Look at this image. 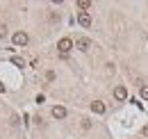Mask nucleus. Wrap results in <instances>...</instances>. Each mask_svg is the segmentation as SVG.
Here are the masks:
<instances>
[{"mask_svg": "<svg viewBox=\"0 0 148 139\" xmlns=\"http://www.w3.org/2000/svg\"><path fill=\"white\" fill-rule=\"evenodd\" d=\"M71 48H73V41H71L69 36H64V39H59V41H57V50H59L62 57H66V55L71 52Z\"/></svg>", "mask_w": 148, "mask_h": 139, "instance_id": "1", "label": "nucleus"}, {"mask_svg": "<svg viewBox=\"0 0 148 139\" xmlns=\"http://www.w3.org/2000/svg\"><path fill=\"white\" fill-rule=\"evenodd\" d=\"M12 41H14V46H27L30 43V36H27V32H14V36H12Z\"/></svg>", "mask_w": 148, "mask_h": 139, "instance_id": "2", "label": "nucleus"}, {"mask_svg": "<svg viewBox=\"0 0 148 139\" xmlns=\"http://www.w3.org/2000/svg\"><path fill=\"white\" fill-rule=\"evenodd\" d=\"M114 98H116L119 103H123V100L128 98V89L123 87V85H116V87H114Z\"/></svg>", "mask_w": 148, "mask_h": 139, "instance_id": "3", "label": "nucleus"}, {"mask_svg": "<svg viewBox=\"0 0 148 139\" xmlns=\"http://www.w3.org/2000/svg\"><path fill=\"white\" fill-rule=\"evenodd\" d=\"M77 23H80L82 28H89V25H91V16H89V12H77Z\"/></svg>", "mask_w": 148, "mask_h": 139, "instance_id": "4", "label": "nucleus"}, {"mask_svg": "<svg viewBox=\"0 0 148 139\" xmlns=\"http://www.w3.org/2000/svg\"><path fill=\"white\" fill-rule=\"evenodd\" d=\"M75 46H77V48H80V50H82V52H87V50H89V48H91V41H89L87 36H80V39L75 41Z\"/></svg>", "mask_w": 148, "mask_h": 139, "instance_id": "5", "label": "nucleus"}, {"mask_svg": "<svg viewBox=\"0 0 148 139\" xmlns=\"http://www.w3.org/2000/svg\"><path fill=\"white\" fill-rule=\"evenodd\" d=\"M66 114H69L66 107H62V105H55V107H53V116H55V119H66Z\"/></svg>", "mask_w": 148, "mask_h": 139, "instance_id": "6", "label": "nucleus"}, {"mask_svg": "<svg viewBox=\"0 0 148 139\" xmlns=\"http://www.w3.org/2000/svg\"><path fill=\"white\" fill-rule=\"evenodd\" d=\"M91 112H96V114H105V103H103V100H93V103H91Z\"/></svg>", "mask_w": 148, "mask_h": 139, "instance_id": "7", "label": "nucleus"}, {"mask_svg": "<svg viewBox=\"0 0 148 139\" xmlns=\"http://www.w3.org/2000/svg\"><path fill=\"white\" fill-rule=\"evenodd\" d=\"M91 7V0H77V9H82V12H87Z\"/></svg>", "mask_w": 148, "mask_h": 139, "instance_id": "8", "label": "nucleus"}, {"mask_svg": "<svg viewBox=\"0 0 148 139\" xmlns=\"http://www.w3.org/2000/svg\"><path fill=\"white\" fill-rule=\"evenodd\" d=\"M139 96H141L144 100H148V85H141V87H139Z\"/></svg>", "mask_w": 148, "mask_h": 139, "instance_id": "9", "label": "nucleus"}, {"mask_svg": "<svg viewBox=\"0 0 148 139\" xmlns=\"http://www.w3.org/2000/svg\"><path fill=\"white\" fill-rule=\"evenodd\" d=\"M5 36H7V25L0 23V39H5Z\"/></svg>", "mask_w": 148, "mask_h": 139, "instance_id": "10", "label": "nucleus"}, {"mask_svg": "<svg viewBox=\"0 0 148 139\" xmlns=\"http://www.w3.org/2000/svg\"><path fill=\"white\" fill-rule=\"evenodd\" d=\"M12 62H14V64H16V66H25V62H23V59H21V57H12Z\"/></svg>", "mask_w": 148, "mask_h": 139, "instance_id": "11", "label": "nucleus"}, {"mask_svg": "<svg viewBox=\"0 0 148 139\" xmlns=\"http://www.w3.org/2000/svg\"><path fill=\"white\" fill-rule=\"evenodd\" d=\"M46 80L53 82V80H55V73H53V71H46Z\"/></svg>", "mask_w": 148, "mask_h": 139, "instance_id": "12", "label": "nucleus"}, {"mask_svg": "<svg viewBox=\"0 0 148 139\" xmlns=\"http://www.w3.org/2000/svg\"><path fill=\"white\" fill-rule=\"evenodd\" d=\"M82 128H84V130H89V128H91V121H89V119H84V121H82Z\"/></svg>", "mask_w": 148, "mask_h": 139, "instance_id": "13", "label": "nucleus"}, {"mask_svg": "<svg viewBox=\"0 0 148 139\" xmlns=\"http://www.w3.org/2000/svg\"><path fill=\"white\" fill-rule=\"evenodd\" d=\"M2 91H5V85H2V82H0V94H2Z\"/></svg>", "mask_w": 148, "mask_h": 139, "instance_id": "14", "label": "nucleus"}]
</instances>
